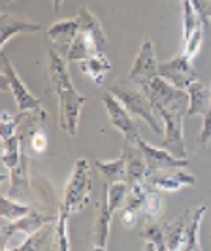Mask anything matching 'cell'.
<instances>
[{
  "label": "cell",
  "mask_w": 211,
  "mask_h": 251,
  "mask_svg": "<svg viewBox=\"0 0 211 251\" xmlns=\"http://www.w3.org/2000/svg\"><path fill=\"white\" fill-rule=\"evenodd\" d=\"M140 236L145 242H151L159 251H168V248H166V236H164V226L159 221H147L145 225L141 226Z\"/></svg>",
  "instance_id": "f546056e"
},
{
  "label": "cell",
  "mask_w": 211,
  "mask_h": 251,
  "mask_svg": "<svg viewBox=\"0 0 211 251\" xmlns=\"http://www.w3.org/2000/svg\"><path fill=\"white\" fill-rule=\"evenodd\" d=\"M93 193V179H91V166L87 159H77L74 164V170L66 181L64 197H62L61 208L68 215H74L83 212L89 206Z\"/></svg>",
  "instance_id": "3957f363"
},
{
  "label": "cell",
  "mask_w": 211,
  "mask_h": 251,
  "mask_svg": "<svg viewBox=\"0 0 211 251\" xmlns=\"http://www.w3.org/2000/svg\"><path fill=\"white\" fill-rule=\"evenodd\" d=\"M91 251H106V248H102V246H94V248H91Z\"/></svg>",
  "instance_id": "ab89813d"
},
{
  "label": "cell",
  "mask_w": 211,
  "mask_h": 251,
  "mask_svg": "<svg viewBox=\"0 0 211 251\" xmlns=\"http://www.w3.org/2000/svg\"><path fill=\"white\" fill-rule=\"evenodd\" d=\"M141 251H159V250H157V248H155L151 242H145V246H143V250H141Z\"/></svg>",
  "instance_id": "f35d334b"
},
{
  "label": "cell",
  "mask_w": 211,
  "mask_h": 251,
  "mask_svg": "<svg viewBox=\"0 0 211 251\" xmlns=\"http://www.w3.org/2000/svg\"><path fill=\"white\" fill-rule=\"evenodd\" d=\"M13 134H17V115H12L10 112H2L0 119V136L2 140L10 138Z\"/></svg>",
  "instance_id": "e575fe53"
},
{
  "label": "cell",
  "mask_w": 211,
  "mask_h": 251,
  "mask_svg": "<svg viewBox=\"0 0 211 251\" xmlns=\"http://www.w3.org/2000/svg\"><path fill=\"white\" fill-rule=\"evenodd\" d=\"M128 193H130V185H128L126 181H117V183L108 185V191H106L104 195H106V199H108V206H110L112 214L119 212L124 204H126Z\"/></svg>",
  "instance_id": "f1b7e54d"
},
{
  "label": "cell",
  "mask_w": 211,
  "mask_h": 251,
  "mask_svg": "<svg viewBox=\"0 0 211 251\" xmlns=\"http://www.w3.org/2000/svg\"><path fill=\"white\" fill-rule=\"evenodd\" d=\"M23 150L25 151H32V153H44V151L47 150V134L44 132V128H38L36 132L28 138V142H26L25 146H23Z\"/></svg>",
  "instance_id": "d6a6232c"
},
{
  "label": "cell",
  "mask_w": 211,
  "mask_h": 251,
  "mask_svg": "<svg viewBox=\"0 0 211 251\" xmlns=\"http://www.w3.org/2000/svg\"><path fill=\"white\" fill-rule=\"evenodd\" d=\"M147 185L151 189H157V191L174 193V191H179L181 187H194L196 185V177L185 172L183 168H170V170L149 174Z\"/></svg>",
  "instance_id": "5bb4252c"
},
{
  "label": "cell",
  "mask_w": 211,
  "mask_h": 251,
  "mask_svg": "<svg viewBox=\"0 0 211 251\" xmlns=\"http://www.w3.org/2000/svg\"><path fill=\"white\" fill-rule=\"evenodd\" d=\"M30 191V177H28V151L23 150L19 164L10 170V191L6 193L15 201H26Z\"/></svg>",
  "instance_id": "ac0fdd59"
},
{
  "label": "cell",
  "mask_w": 211,
  "mask_h": 251,
  "mask_svg": "<svg viewBox=\"0 0 211 251\" xmlns=\"http://www.w3.org/2000/svg\"><path fill=\"white\" fill-rule=\"evenodd\" d=\"M108 91L113 93L119 100L123 102L124 108L132 113L134 117L145 121L155 134H162L164 136V125L161 123V117L157 115L153 104L147 99V95L143 93V89L140 87V85H136L130 77L115 79L112 85L108 87Z\"/></svg>",
  "instance_id": "7a4b0ae2"
},
{
  "label": "cell",
  "mask_w": 211,
  "mask_h": 251,
  "mask_svg": "<svg viewBox=\"0 0 211 251\" xmlns=\"http://www.w3.org/2000/svg\"><path fill=\"white\" fill-rule=\"evenodd\" d=\"M102 104L108 112V117H110V123H112L121 134L124 136V142L128 144H138L140 142V128H138V123L134 121V115L124 108V104L113 93L106 91L102 95Z\"/></svg>",
  "instance_id": "52a82bcc"
},
{
  "label": "cell",
  "mask_w": 211,
  "mask_h": 251,
  "mask_svg": "<svg viewBox=\"0 0 211 251\" xmlns=\"http://www.w3.org/2000/svg\"><path fill=\"white\" fill-rule=\"evenodd\" d=\"M140 214L147 217V221H161V217L164 215V201H162V195L157 189L149 187Z\"/></svg>",
  "instance_id": "484cf974"
},
{
  "label": "cell",
  "mask_w": 211,
  "mask_h": 251,
  "mask_svg": "<svg viewBox=\"0 0 211 251\" xmlns=\"http://www.w3.org/2000/svg\"><path fill=\"white\" fill-rule=\"evenodd\" d=\"M210 142H211V106L210 110L204 113V125H202V130H200V136H198V144L202 150H206Z\"/></svg>",
  "instance_id": "d590c367"
},
{
  "label": "cell",
  "mask_w": 211,
  "mask_h": 251,
  "mask_svg": "<svg viewBox=\"0 0 211 251\" xmlns=\"http://www.w3.org/2000/svg\"><path fill=\"white\" fill-rule=\"evenodd\" d=\"M77 19H79V30H77V36L66 55L68 63L79 64L81 61L106 55L110 46H108V38H106V32L102 28L98 17L91 12L87 6H83L77 13Z\"/></svg>",
  "instance_id": "6da1fadb"
},
{
  "label": "cell",
  "mask_w": 211,
  "mask_h": 251,
  "mask_svg": "<svg viewBox=\"0 0 211 251\" xmlns=\"http://www.w3.org/2000/svg\"><path fill=\"white\" fill-rule=\"evenodd\" d=\"M21 155H23V142L19 138V134L2 140V163L8 170H12L19 164Z\"/></svg>",
  "instance_id": "d4e9b609"
},
{
  "label": "cell",
  "mask_w": 211,
  "mask_h": 251,
  "mask_svg": "<svg viewBox=\"0 0 211 251\" xmlns=\"http://www.w3.org/2000/svg\"><path fill=\"white\" fill-rule=\"evenodd\" d=\"M159 75L181 91H187L194 81H198V74L192 66V59L187 57L185 51L177 53L168 63L159 64Z\"/></svg>",
  "instance_id": "ba28073f"
},
{
  "label": "cell",
  "mask_w": 211,
  "mask_h": 251,
  "mask_svg": "<svg viewBox=\"0 0 211 251\" xmlns=\"http://www.w3.org/2000/svg\"><path fill=\"white\" fill-rule=\"evenodd\" d=\"M210 91H211V87H210Z\"/></svg>",
  "instance_id": "b9f144b4"
},
{
  "label": "cell",
  "mask_w": 211,
  "mask_h": 251,
  "mask_svg": "<svg viewBox=\"0 0 211 251\" xmlns=\"http://www.w3.org/2000/svg\"><path fill=\"white\" fill-rule=\"evenodd\" d=\"M94 166L100 170V174L106 177V183L112 185L117 181H126V161L121 155L115 161H94Z\"/></svg>",
  "instance_id": "cb8c5ba5"
},
{
  "label": "cell",
  "mask_w": 211,
  "mask_h": 251,
  "mask_svg": "<svg viewBox=\"0 0 211 251\" xmlns=\"http://www.w3.org/2000/svg\"><path fill=\"white\" fill-rule=\"evenodd\" d=\"M112 210L108 206V199L104 195V201L98 202L96 208V217H94V232H93V242L94 246H108V238H110V226H112Z\"/></svg>",
  "instance_id": "44dd1931"
},
{
  "label": "cell",
  "mask_w": 211,
  "mask_h": 251,
  "mask_svg": "<svg viewBox=\"0 0 211 251\" xmlns=\"http://www.w3.org/2000/svg\"><path fill=\"white\" fill-rule=\"evenodd\" d=\"M143 93L147 95L153 108H166V110H188V95L187 91L174 87L161 75L155 77L151 83L143 85Z\"/></svg>",
  "instance_id": "277c9868"
},
{
  "label": "cell",
  "mask_w": 211,
  "mask_h": 251,
  "mask_svg": "<svg viewBox=\"0 0 211 251\" xmlns=\"http://www.w3.org/2000/svg\"><path fill=\"white\" fill-rule=\"evenodd\" d=\"M138 215H140L138 210L130 208V206H123V208H121V225H123L124 228H136Z\"/></svg>",
  "instance_id": "8d00e7d4"
},
{
  "label": "cell",
  "mask_w": 211,
  "mask_h": 251,
  "mask_svg": "<svg viewBox=\"0 0 211 251\" xmlns=\"http://www.w3.org/2000/svg\"><path fill=\"white\" fill-rule=\"evenodd\" d=\"M138 146H140V150H141L143 157H145L149 174L170 170V168H187L188 166V159H179V157L172 155L168 150H159L155 146H149L145 140L140 138Z\"/></svg>",
  "instance_id": "7c38bea8"
},
{
  "label": "cell",
  "mask_w": 211,
  "mask_h": 251,
  "mask_svg": "<svg viewBox=\"0 0 211 251\" xmlns=\"http://www.w3.org/2000/svg\"><path fill=\"white\" fill-rule=\"evenodd\" d=\"M157 115L162 119L164 125V150L179 159H187L185 138H183V119L187 112L183 110H166V108H155Z\"/></svg>",
  "instance_id": "8992f818"
},
{
  "label": "cell",
  "mask_w": 211,
  "mask_h": 251,
  "mask_svg": "<svg viewBox=\"0 0 211 251\" xmlns=\"http://www.w3.org/2000/svg\"><path fill=\"white\" fill-rule=\"evenodd\" d=\"M77 30H79V19L77 17L61 19V21H55L47 28V38L57 46L59 53L68 55V51H70L75 36H77Z\"/></svg>",
  "instance_id": "2e32d148"
},
{
  "label": "cell",
  "mask_w": 211,
  "mask_h": 251,
  "mask_svg": "<svg viewBox=\"0 0 211 251\" xmlns=\"http://www.w3.org/2000/svg\"><path fill=\"white\" fill-rule=\"evenodd\" d=\"M62 2H64V0H53V12L57 13L59 10H61Z\"/></svg>",
  "instance_id": "74e56055"
},
{
  "label": "cell",
  "mask_w": 211,
  "mask_h": 251,
  "mask_svg": "<svg viewBox=\"0 0 211 251\" xmlns=\"http://www.w3.org/2000/svg\"><path fill=\"white\" fill-rule=\"evenodd\" d=\"M0 77H2V87L8 89L13 95V100H15V106H17V113L40 110L42 108V100L26 89V85L21 81L19 74L15 72V68L10 63V59L6 57V53H2V75Z\"/></svg>",
  "instance_id": "5b68a950"
},
{
  "label": "cell",
  "mask_w": 211,
  "mask_h": 251,
  "mask_svg": "<svg viewBox=\"0 0 211 251\" xmlns=\"http://www.w3.org/2000/svg\"><path fill=\"white\" fill-rule=\"evenodd\" d=\"M192 219V210H187L183 215H179L175 221L164 225V236H166V248L168 251H183L188 234V225Z\"/></svg>",
  "instance_id": "d6986e66"
},
{
  "label": "cell",
  "mask_w": 211,
  "mask_h": 251,
  "mask_svg": "<svg viewBox=\"0 0 211 251\" xmlns=\"http://www.w3.org/2000/svg\"><path fill=\"white\" fill-rule=\"evenodd\" d=\"M0 28H2V38H0V50L6 48V44L17 34H30V32H40L44 26L34 21H28L17 15H10V13H2L0 15Z\"/></svg>",
  "instance_id": "e0dca14e"
},
{
  "label": "cell",
  "mask_w": 211,
  "mask_h": 251,
  "mask_svg": "<svg viewBox=\"0 0 211 251\" xmlns=\"http://www.w3.org/2000/svg\"><path fill=\"white\" fill-rule=\"evenodd\" d=\"M13 0H4V4H12Z\"/></svg>",
  "instance_id": "60d3db41"
},
{
  "label": "cell",
  "mask_w": 211,
  "mask_h": 251,
  "mask_svg": "<svg viewBox=\"0 0 211 251\" xmlns=\"http://www.w3.org/2000/svg\"><path fill=\"white\" fill-rule=\"evenodd\" d=\"M79 70L87 77H91L96 85H100V83H104L108 72L112 70V63L108 61L106 55H100V57H93V59H87V61H81L79 63Z\"/></svg>",
  "instance_id": "603a6c76"
},
{
  "label": "cell",
  "mask_w": 211,
  "mask_h": 251,
  "mask_svg": "<svg viewBox=\"0 0 211 251\" xmlns=\"http://www.w3.org/2000/svg\"><path fill=\"white\" fill-rule=\"evenodd\" d=\"M123 157L126 161V183L130 187L140 185V183H147L149 170H147V163H145V157L140 150V146L124 142Z\"/></svg>",
  "instance_id": "9a60e30c"
},
{
  "label": "cell",
  "mask_w": 211,
  "mask_h": 251,
  "mask_svg": "<svg viewBox=\"0 0 211 251\" xmlns=\"http://www.w3.org/2000/svg\"><path fill=\"white\" fill-rule=\"evenodd\" d=\"M188 95V110H187V117H194V115H202L210 110L211 106V91L204 83L194 81L190 87L187 89Z\"/></svg>",
  "instance_id": "ffe728a7"
},
{
  "label": "cell",
  "mask_w": 211,
  "mask_h": 251,
  "mask_svg": "<svg viewBox=\"0 0 211 251\" xmlns=\"http://www.w3.org/2000/svg\"><path fill=\"white\" fill-rule=\"evenodd\" d=\"M47 74H49V89L46 91V95L74 89L72 75L68 70V59H64V55L57 50H49L47 53Z\"/></svg>",
  "instance_id": "4fadbf2b"
},
{
  "label": "cell",
  "mask_w": 211,
  "mask_h": 251,
  "mask_svg": "<svg viewBox=\"0 0 211 251\" xmlns=\"http://www.w3.org/2000/svg\"><path fill=\"white\" fill-rule=\"evenodd\" d=\"M51 236V232H47L46 228H42L40 232H36V234H32V236H26L25 242L23 244H19L17 248H13V250H10L8 246H4L8 251H42V248H44V244L47 242V238Z\"/></svg>",
  "instance_id": "1f68e13d"
},
{
  "label": "cell",
  "mask_w": 211,
  "mask_h": 251,
  "mask_svg": "<svg viewBox=\"0 0 211 251\" xmlns=\"http://www.w3.org/2000/svg\"><path fill=\"white\" fill-rule=\"evenodd\" d=\"M206 212H208L206 204L198 206L192 212V219H190V225H188V234H187L183 251H202V248H200V225H202V219H204Z\"/></svg>",
  "instance_id": "4316f807"
},
{
  "label": "cell",
  "mask_w": 211,
  "mask_h": 251,
  "mask_svg": "<svg viewBox=\"0 0 211 251\" xmlns=\"http://www.w3.org/2000/svg\"><path fill=\"white\" fill-rule=\"evenodd\" d=\"M200 25H204V23L200 19L192 0H183V40L187 42L188 38L196 32V28Z\"/></svg>",
  "instance_id": "4dcf8cb0"
},
{
  "label": "cell",
  "mask_w": 211,
  "mask_h": 251,
  "mask_svg": "<svg viewBox=\"0 0 211 251\" xmlns=\"http://www.w3.org/2000/svg\"><path fill=\"white\" fill-rule=\"evenodd\" d=\"M57 97H59V123H61V130H64L68 136H75L77 125H79L81 108L85 106L87 97L77 93L75 87L61 91V93H57Z\"/></svg>",
  "instance_id": "9c48e42d"
},
{
  "label": "cell",
  "mask_w": 211,
  "mask_h": 251,
  "mask_svg": "<svg viewBox=\"0 0 211 251\" xmlns=\"http://www.w3.org/2000/svg\"><path fill=\"white\" fill-rule=\"evenodd\" d=\"M2 219H4V223H12V221H17V219H21V217H25L32 212V208L28 206V204H23L21 201H15L12 197H8L6 193L2 195Z\"/></svg>",
  "instance_id": "83f0119b"
},
{
  "label": "cell",
  "mask_w": 211,
  "mask_h": 251,
  "mask_svg": "<svg viewBox=\"0 0 211 251\" xmlns=\"http://www.w3.org/2000/svg\"><path fill=\"white\" fill-rule=\"evenodd\" d=\"M57 221V215H49V214H40V212H30L28 215L17 219V221H12V223H2V244L6 246L8 240L12 238L13 234L17 232H23L26 236H32L40 232L42 228H46L47 225L55 223Z\"/></svg>",
  "instance_id": "8fae6325"
},
{
  "label": "cell",
  "mask_w": 211,
  "mask_h": 251,
  "mask_svg": "<svg viewBox=\"0 0 211 251\" xmlns=\"http://www.w3.org/2000/svg\"><path fill=\"white\" fill-rule=\"evenodd\" d=\"M159 61H157V53H155V46L151 40H143L140 51H138L136 59L132 63V68L128 72V77L140 85H147L155 77H159Z\"/></svg>",
  "instance_id": "30bf717a"
},
{
  "label": "cell",
  "mask_w": 211,
  "mask_h": 251,
  "mask_svg": "<svg viewBox=\"0 0 211 251\" xmlns=\"http://www.w3.org/2000/svg\"><path fill=\"white\" fill-rule=\"evenodd\" d=\"M202 42H204V25H200L198 28H196V32H194V34H192V36L185 42V50H183V51H185L187 57L194 59V57L200 53Z\"/></svg>",
  "instance_id": "836d02e7"
},
{
  "label": "cell",
  "mask_w": 211,
  "mask_h": 251,
  "mask_svg": "<svg viewBox=\"0 0 211 251\" xmlns=\"http://www.w3.org/2000/svg\"><path fill=\"white\" fill-rule=\"evenodd\" d=\"M68 217L64 210H59L57 221L51 230V246L49 251H70V236H68Z\"/></svg>",
  "instance_id": "7402d4cb"
}]
</instances>
